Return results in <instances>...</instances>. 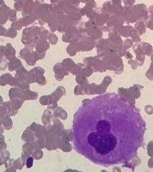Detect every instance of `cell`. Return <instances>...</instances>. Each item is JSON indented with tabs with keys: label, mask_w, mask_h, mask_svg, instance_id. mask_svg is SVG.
<instances>
[{
	"label": "cell",
	"mask_w": 153,
	"mask_h": 172,
	"mask_svg": "<svg viewBox=\"0 0 153 172\" xmlns=\"http://www.w3.org/2000/svg\"><path fill=\"white\" fill-rule=\"evenodd\" d=\"M33 159L31 157L28 158L27 160V166L28 168H30L33 165Z\"/></svg>",
	"instance_id": "6da1fadb"
}]
</instances>
